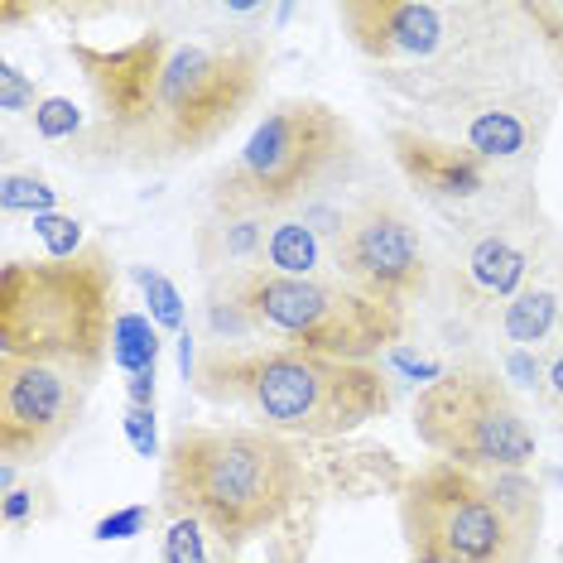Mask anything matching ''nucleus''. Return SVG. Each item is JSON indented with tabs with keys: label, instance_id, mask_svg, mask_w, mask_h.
Segmentation results:
<instances>
[{
	"label": "nucleus",
	"instance_id": "15",
	"mask_svg": "<svg viewBox=\"0 0 563 563\" xmlns=\"http://www.w3.org/2000/svg\"><path fill=\"white\" fill-rule=\"evenodd\" d=\"M510 352H554L563 342V275L559 279H530L516 299L496 313Z\"/></svg>",
	"mask_w": 563,
	"mask_h": 563
},
{
	"label": "nucleus",
	"instance_id": "23",
	"mask_svg": "<svg viewBox=\"0 0 563 563\" xmlns=\"http://www.w3.org/2000/svg\"><path fill=\"white\" fill-rule=\"evenodd\" d=\"M34 236L44 241V255L48 261H73V255H82L92 241L82 236V222L68 212H44V217H30Z\"/></svg>",
	"mask_w": 563,
	"mask_h": 563
},
{
	"label": "nucleus",
	"instance_id": "26",
	"mask_svg": "<svg viewBox=\"0 0 563 563\" xmlns=\"http://www.w3.org/2000/svg\"><path fill=\"white\" fill-rule=\"evenodd\" d=\"M125 439L140 457H164L159 448V424H155V405H125Z\"/></svg>",
	"mask_w": 563,
	"mask_h": 563
},
{
	"label": "nucleus",
	"instance_id": "3",
	"mask_svg": "<svg viewBox=\"0 0 563 563\" xmlns=\"http://www.w3.org/2000/svg\"><path fill=\"white\" fill-rule=\"evenodd\" d=\"M194 390L285 439H342L386 419L395 405L380 362H338L271 342H202Z\"/></svg>",
	"mask_w": 563,
	"mask_h": 563
},
{
	"label": "nucleus",
	"instance_id": "19",
	"mask_svg": "<svg viewBox=\"0 0 563 563\" xmlns=\"http://www.w3.org/2000/svg\"><path fill=\"white\" fill-rule=\"evenodd\" d=\"M111 362H117L125 376H155L159 371V332L145 313L121 309L117 318V342H111Z\"/></svg>",
	"mask_w": 563,
	"mask_h": 563
},
{
	"label": "nucleus",
	"instance_id": "2",
	"mask_svg": "<svg viewBox=\"0 0 563 563\" xmlns=\"http://www.w3.org/2000/svg\"><path fill=\"white\" fill-rule=\"evenodd\" d=\"M338 30L395 107L530 78L540 54L520 0H342Z\"/></svg>",
	"mask_w": 563,
	"mask_h": 563
},
{
	"label": "nucleus",
	"instance_id": "21",
	"mask_svg": "<svg viewBox=\"0 0 563 563\" xmlns=\"http://www.w3.org/2000/svg\"><path fill=\"white\" fill-rule=\"evenodd\" d=\"M0 208H5V217H15V212H30V217L58 212V188L48 184L44 174L10 169L5 184H0Z\"/></svg>",
	"mask_w": 563,
	"mask_h": 563
},
{
	"label": "nucleus",
	"instance_id": "22",
	"mask_svg": "<svg viewBox=\"0 0 563 563\" xmlns=\"http://www.w3.org/2000/svg\"><path fill=\"white\" fill-rule=\"evenodd\" d=\"M520 5H525V20L534 24L544 63L554 68V78L563 87V0H520Z\"/></svg>",
	"mask_w": 563,
	"mask_h": 563
},
{
	"label": "nucleus",
	"instance_id": "16",
	"mask_svg": "<svg viewBox=\"0 0 563 563\" xmlns=\"http://www.w3.org/2000/svg\"><path fill=\"white\" fill-rule=\"evenodd\" d=\"M261 271L294 279H338L332 275V227H318L299 212L275 217L261 251Z\"/></svg>",
	"mask_w": 563,
	"mask_h": 563
},
{
	"label": "nucleus",
	"instance_id": "18",
	"mask_svg": "<svg viewBox=\"0 0 563 563\" xmlns=\"http://www.w3.org/2000/svg\"><path fill=\"white\" fill-rule=\"evenodd\" d=\"M159 563H236V549L222 544L208 525L178 516L164 525V540H159Z\"/></svg>",
	"mask_w": 563,
	"mask_h": 563
},
{
	"label": "nucleus",
	"instance_id": "5",
	"mask_svg": "<svg viewBox=\"0 0 563 563\" xmlns=\"http://www.w3.org/2000/svg\"><path fill=\"white\" fill-rule=\"evenodd\" d=\"M212 342H271L338 362H376L405 338V313L371 303L342 279H294L261 265L208 275L202 294Z\"/></svg>",
	"mask_w": 563,
	"mask_h": 563
},
{
	"label": "nucleus",
	"instance_id": "28",
	"mask_svg": "<svg viewBox=\"0 0 563 563\" xmlns=\"http://www.w3.org/2000/svg\"><path fill=\"white\" fill-rule=\"evenodd\" d=\"M150 525V506H125L117 510V516H107V520H97V540H131V534H140Z\"/></svg>",
	"mask_w": 563,
	"mask_h": 563
},
{
	"label": "nucleus",
	"instance_id": "11",
	"mask_svg": "<svg viewBox=\"0 0 563 563\" xmlns=\"http://www.w3.org/2000/svg\"><path fill=\"white\" fill-rule=\"evenodd\" d=\"M332 275L371 303L405 313L409 303L429 299L439 261L409 202L376 188L347 202L332 222Z\"/></svg>",
	"mask_w": 563,
	"mask_h": 563
},
{
	"label": "nucleus",
	"instance_id": "10",
	"mask_svg": "<svg viewBox=\"0 0 563 563\" xmlns=\"http://www.w3.org/2000/svg\"><path fill=\"white\" fill-rule=\"evenodd\" d=\"M554 111H559V92L530 73V78L409 101V107H395V121L439 140H453V145L472 150L477 159L496 164L506 174L534 178L549 131H554Z\"/></svg>",
	"mask_w": 563,
	"mask_h": 563
},
{
	"label": "nucleus",
	"instance_id": "20",
	"mask_svg": "<svg viewBox=\"0 0 563 563\" xmlns=\"http://www.w3.org/2000/svg\"><path fill=\"white\" fill-rule=\"evenodd\" d=\"M135 285L145 289V309H150V323L164 328V332H184L188 328V313H184V294L174 289L169 275L150 271V265H135Z\"/></svg>",
	"mask_w": 563,
	"mask_h": 563
},
{
	"label": "nucleus",
	"instance_id": "12",
	"mask_svg": "<svg viewBox=\"0 0 563 563\" xmlns=\"http://www.w3.org/2000/svg\"><path fill=\"white\" fill-rule=\"evenodd\" d=\"M386 150H390V164L400 169L409 194L424 202V208L439 212L457 236L482 232V227L501 222V217H516L540 202L534 178L506 174V169H496V164L477 159L472 150L453 145V140H439L429 131H415V125L390 121Z\"/></svg>",
	"mask_w": 563,
	"mask_h": 563
},
{
	"label": "nucleus",
	"instance_id": "30",
	"mask_svg": "<svg viewBox=\"0 0 563 563\" xmlns=\"http://www.w3.org/2000/svg\"><path fill=\"white\" fill-rule=\"evenodd\" d=\"M559 559H563V544H559Z\"/></svg>",
	"mask_w": 563,
	"mask_h": 563
},
{
	"label": "nucleus",
	"instance_id": "6",
	"mask_svg": "<svg viewBox=\"0 0 563 563\" xmlns=\"http://www.w3.org/2000/svg\"><path fill=\"white\" fill-rule=\"evenodd\" d=\"M117 261L87 246L73 261H5L0 265V352L63 366L87 390L101 380L117 342Z\"/></svg>",
	"mask_w": 563,
	"mask_h": 563
},
{
	"label": "nucleus",
	"instance_id": "13",
	"mask_svg": "<svg viewBox=\"0 0 563 563\" xmlns=\"http://www.w3.org/2000/svg\"><path fill=\"white\" fill-rule=\"evenodd\" d=\"M559 261H554V227H549L544 208L534 202V208L501 217V222L482 227V232L457 236V251L443 265V275H448V294H453L457 309L496 323V313L530 279H540L544 265H559Z\"/></svg>",
	"mask_w": 563,
	"mask_h": 563
},
{
	"label": "nucleus",
	"instance_id": "25",
	"mask_svg": "<svg viewBox=\"0 0 563 563\" xmlns=\"http://www.w3.org/2000/svg\"><path fill=\"white\" fill-rule=\"evenodd\" d=\"M40 101H44L40 87H34V78H24V68H15V63H0V111H5V117L34 111Z\"/></svg>",
	"mask_w": 563,
	"mask_h": 563
},
{
	"label": "nucleus",
	"instance_id": "8",
	"mask_svg": "<svg viewBox=\"0 0 563 563\" xmlns=\"http://www.w3.org/2000/svg\"><path fill=\"white\" fill-rule=\"evenodd\" d=\"M409 424L433 457L467 472H530L540 457V429L510 390L506 371L486 356L443 366L415 395Z\"/></svg>",
	"mask_w": 563,
	"mask_h": 563
},
{
	"label": "nucleus",
	"instance_id": "29",
	"mask_svg": "<svg viewBox=\"0 0 563 563\" xmlns=\"http://www.w3.org/2000/svg\"><path fill=\"white\" fill-rule=\"evenodd\" d=\"M5 525H20L24 516L34 510V486H15V492H5Z\"/></svg>",
	"mask_w": 563,
	"mask_h": 563
},
{
	"label": "nucleus",
	"instance_id": "17",
	"mask_svg": "<svg viewBox=\"0 0 563 563\" xmlns=\"http://www.w3.org/2000/svg\"><path fill=\"white\" fill-rule=\"evenodd\" d=\"M271 222H275V217H217V212H208L198 222V232H194L198 265L208 275L241 271V265H261Z\"/></svg>",
	"mask_w": 563,
	"mask_h": 563
},
{
	"label": "nucleus",
	"instance_id": "4",
	"mask_svg": "<svg viewBox=\"0 0 563 563\" xmlns=\"http://www.w3.org/2000/svg\"><path fill=\"white\" fill-rule=\"evenodd\" d=\"M309 467L285 433L255 424H178L159 457V510L208 525L222 544H251L299 506Z\"/></svg>",
	"mask_w": 563,
	"mask_h": 563
},
{
	"label": "nucleus",
	"instance_id": "9",
	"mask_svg": "<svg viewBox=\"0 0 563 563\" xmlns=\"http://www.w3.org/2000/svg\"><path fill=\"white\" fill-rule=\"evenodd\" d=\"M400 530L409 563H534L544 525L510 516L486 472L433 457L400 486Z\"/></svg>",
	"mask_w": 563,
	"mask_h": 563
},
{
	"label": "nucleus",
	"instance_id": "27",
	"mask_svg": "<svg viewBox=\"0 0 563 563\" xmlns=\"http://www.w3.org/2000/svg\"><path fill=\"white\" fill-rule=\"evenodd\" d=\"M534 400L544 405V415L554 419L559 439H563V342L554 352H544V380H540V395Z\"/></svg>",
	"mask_w": 563,
	"mask_h": 563
},
{
	"label": "nucleus",
	"instance_id": "1",
	"mask_svg": "<svg viewBox=\"0 0 563 563\" xmlns=\"http://www.w3.org/2000/svg\"><path fill=\"white\" fill-rule=\"evenodd\" d=\"M92 125L78 140L82 159L111 169H174L217 150L255 111L271 73L265 30L232 20L202 30H145L97 48L73 40Z\"/></svg>",
	"mask_w": 563,
	"mask_h": 563
},
{
	"label": "nucleus",
	"instance_id": "24",
	"mask_svg": "<svg viewBox=\"0 0 563 563\" xmlns=\"http://www.w3.org/2000/svg\"><path fill=\"white\" fill-rule=\"evenodd\" d=\"M87 125L92 121H87L68 97H44L40 107H34V131H40V140H82Z\"/></svg>",
	"mask_w": 563,
	"mask_h": 563
},
{
	"label": "nucleus",
	"instance_id": "31",
	"mask_svg": "<svg viewBox=\"0 0 563 563\" xmlns=\"http://www.w3.org/2000/svg\"><path fill=\"white\" fill-rule=\"evenodd\" d=\"M554 563H563V559H554Z\"/></svg>",
	"mask_w": 563,
	"mask_h": 563
},
{
	"label": "nucleus",
	"instance_id": "7",
	"mask_svg": "<svg viewBox=\"0 0 563 563\" xmlns=\"http://www.w3.org/2000/svg\"><path fill=\"white\" fill-rule=\"evenodd\" d=\"M362 169L356 125L318 97H285L261 111L236 159L212 178L217 217H289Z\"/></svg>",
	"mask_w": 563,
	"mask_h": 563
},
{
	"label": "nucleus",
	"instance_id": "14",
	"mask_svg": "<svg viewBox=\"0 0 563 563\" xmlns=\"http://www.w3.org/2000/svg\"><path fill=\"white\" fill-rule=\"evenodd\" d=\"M87 409V386L73 371L0 352V457L44 463L73 439Z\"/></svg>",
	"mask_w": 563,
	"mask_h": 563
}]
</instances>
